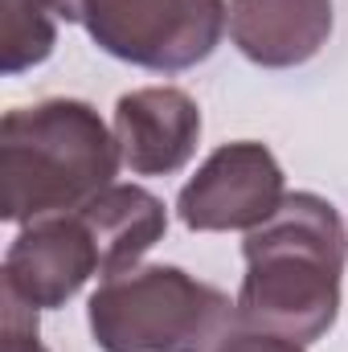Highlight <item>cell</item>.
<instances>
[{"label":"cell","mask_w":348,"mask_h":352,"mask_svg":"<svg viewBox=\"0 0 348 352\" xmlns=\"http://www.w3.org/2000/svg\"><path fill=\"white\" fill-rule=\"evenodd\" d=\"M238 324L295 344L320 340L340 311L345 226L316 192H291L246 234Z\"/></svg>","instance_id":"1"},{"label":"cell","mask_w":348,"mask_h":352,"mask_svg":"<svg viewBox=\"0 0 348 352\" xmlns=\"http://www.w3.org/2000/svg\"><path fill=\"white\" fill-rule=\"evenodd\" d=\"M119 144L78 98L17 107L0 123V217L33 221L83 209L119 168Z\"/></svg>","instance_id":"2"},{"label":"cell","mask_w":348,"mask_h":352,"mask_svg":"<svg viewBox=\"0 0 348 352\" xmlns=\"http://www.w3.org/2000/svg\"><path fill=\"white\" fill-rule=\"evenodd\" d=\"M234 324V303L176 266H131L90 295V332L102 352H217Z\"/></svg>","instance_id":"3"},{"label":"cell","mask_w":348,"mask_h":352,"mask_svg":"<svg viewBox=\"0 0 348 352\" xmlns=\"http://www.w3.org/2000/svg\"><path fill=\"white\" fill-rule=\"evenodd\" d=\"M226 16V0H70V21L87 25L98 50L148 70L205 62Z\"/></svg>","instance_id":"4"},{"label":"cell","mask_w":348,"mask_h":352,"mask_svg":"<svg viewBox=\"0 0 348 352\" xmlns=\"http://www.w3.org/2000/svg\"><path fill=\"white\" fill-rule=\"evenodd\" d=\"M283 205V168L262 144H226L180 188L176 209L188 230H254Z\"/></svg>","instance_id":"5"},{"label":"cell","mask_w":348,"mask_h":352,"mask_svg":"<svg viewBox=\"0 0 348 352\" xmlns=\"http://www.w3.org/2000/svg\"><path fill=\"white\" fill-rule=\"evenodd\" d=\"M102 274L98 246L83 213H58L33 221L4 254V291L29 307H62L90 274Z\"/></svg>","instance_id":"6"},{"label":"cell","mask_w":348,"mask_h":352,"mask_svg":"<svg viewBox=\"0 0 348 352\" xmlns=\"http://www.w3.org/2000/svg\"><path fill=\"white\" fill-rule=\"evenodd\" d=\"M201 135L197 102L176 87L131 90L115 102V144L131 173L164 176L176 173Z\"/></svg>","instance_id":"7"},{"label":"cell","mask_w":348,"mask_h":352,"mask_svg":"<svg viewBox=\"0 0 348 352\" xmlns=\"http://www.w3.org/2000/svg\"><path fill=\"white\" fill-rule=\"evenodd\" d=\"M332 33V0H230L234 45L270 70L299 66L320 54Z\"/></svg>","instance_id":"8"},{"label":"cell","mask_w":348,"mask_h":352,"mask_svg":"<svg viewBox=\"0 0 348 352\" xmlns=\"http://www.w3.org/2000/svg\"><path fill=\"white\" fill-rule=\"evenodd\" d=\"M78 213H83L90 238L98 246L107 278L131 270L164 238V226H168L164 205L148 188H135V184H107Z\"/></svg>","instance_id":"9"},{"label":"cell","mask_w":348,"mask_h":352,"mask_svg":"<svg viewBox=\"0 0 348 352\" xmlns=\"http://www.w3.org/2000/svg\"><path fill=\"white\" fill-rule=\"evenodd\" d=\"M58 16L70 21V0H0V66L21 74L50 58Z\"/></svg>","instance_id":"10"},{"label":"cell","mask_w":348,"mask_h":352,"mask_svg":"<svg viewBox=\"0 0 348 352\" xmlns=\"http://www.w3.org/2000/svg\"><path fill=\"white\" fill-rule=\"evenodd\" d=\"M0 352H45L37 340V307L21 303L4 291V324H0Z\"/></svg>","instance_id":"11"},{"label":"cell","mask_w":348,"mask_h":352,"mask_svg":"<svg viewBox=\"0 0 348 352\" xmlns=\"http://www.w3.org/2000/svg\"><path fill=\"white\" fill-rule=\"evenodd\" d=\"M217 352H303V344L295 340H283V336H270V332H234Z\"/></svg>","instance_id":"12"}]
</instances>
